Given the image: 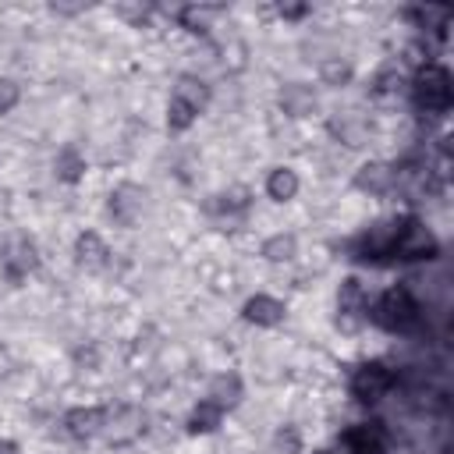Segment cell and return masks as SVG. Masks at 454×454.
I'll list each match as a JSON object with an SVG mask.
<instances>
[{
  "label": "cell",
  "mask_w": 454,
  "mask_h": 454,
  "mask_svg": "<svg viewBox=\"0 0 454 454\" xmlns=\"http://www.w3.org/2000/svg\"><path fill=\"white\" fill-rule=\"evenodd\" d=\"M365 319H372L380 330L387 333H408L419 323V301L411 298L408 287H387L365 312Z\"/></svg>",
  "instance_id": "cell-1"
},
{
  "label": "cell",
  "mask_w": 454,
  "mask_h": 454,
  "mask_svg": "<svg viewBox=\"0 0 454 454\" xmlns=\"http://www.w3.org/2000/svg\"><path fill=\"white\" fill-rule=\"evenodd\" d=\"M411 99L426 114H447L454 89H450V71L440 64H422L411 78Z\"/></svg>",
  "instance_id": "cell-2"
},
{
  "label": "cell",
  "mask_w": 454,
  "mask_h": 454,
  "mask_svg": "<svg viewBox=\"0 0 454 454\" xmlns=\"http://www.w3.org/2000/svg\"><path fill=\"white\" fill-rule=\"evenodd\" d=\"M436 255H440L436 234H433L419 216H401L394 259H401V262H419V259H436Z\"/></svg>",
  "instance_id": "cell-3"
},
{
  "label": "cell",
  "mask_w": 454,
  "mask_h": 454,
  "mask_svg": "<svg viewBox=\"0 0 454 454\" xmlns=\"http://www.w3.org/2000/svg\"><path fill=\"white\" fill-rule=\"evenodd\" d=\"M39 270V245L28 234H11L0 248V273L18 287Z\"/></svg>",
  "instance_id": "cell-4"
},
{
  "label": "cell",
  "mask_w": 454,
  "mask_h": 454,
  "mask_svg": "<svg viewBox=\"0 0 454 454\" xmlns=\"http://www.w3.org/2000/svg\"><path fill=\"white\" fill-rule=\"evenodd\" d=\"M390 387H394V369L387 362H362V365H355V372L348 380L351 397L362 401V404L383 401L390 394Z\"/></svg>",
  "instance_id": "cell-5"
},
{
  "label": "cell",
  "mask_w": 454,
  "mask_h": 454,
  "mask_svg": "<svg viewBox=\"0 0 454 454\" xmlns=\"http://www.w3.org/2000/svg\"><path fill=\"white\" fill-rule=\"evenodd\" d=\"M145 433V411L138 404H117L106 408V422H103V443L106 447H128Z\"/></svg>",
  "instance_id": "cell-6"
},
{
  "label": "cell",
  "mask_w": 454,
  "mask_h": 454,
  "mask_svg": "<svg viewBox=\"0 0 454 454\" xmlns=\"http://www.w3.org/2000/svg\"><path fill=\"white\" fill-rule=\"evenodd\" d=\"M145 202H149V192H145L142 184L121 181V184H114L110 195H106V213H110V220H114L117 227H135V223L142 220V213H145Z\"/></svg>",
  "instance_id": "cell-7"
},
{
  "label": "cell",
  "mask_w": 454,
  "mask_h": 454,
  "mask_svg": "<svg viewBox=\"0 0 454 454\" xmlns=\"http://www.w3.org/2000/svg\"><path fill=\"white\" fill-rule=\"evenodd\" d=\"M397 231H401V216H387V220H376L372 227H365V231L355 238V252H358V259H369V262L394 259Z\"/></svg>",
  "instance_id": "cell-8"
},
{
  "label": "cell",
  "mask_w": 454,
  "mask_h": 454,
  "mask_svg": "<svg viewBox=\"0 0 454 454\" xmlns=\"http://www.w3.org/2000/svg\"><path fill=\"white\" fill-rule=\"evenodd\" d=\"M340 454H387V436L376 422H355L337 436Z\"/></svg>",
  "instance_id": "cell-9"
},
{
  "label": "cell",
  "mask_w": 454,
  "mask_h": 454,
  "mask_svg": "<svg viewBox=\"0 0 454 454\" xmlns=\"http://www.w3.org/2000/svg\"><path fill=\"white\" fill-rule=\"evenodd\" d=\"M103 422H106V408L103 404H78V408H67L64 419H60L64 433L71 440H78V443L99 436L103 433Z\"/></svg>",
  "instance_id": "cell-10"
},
{
  "label": "cell",
  "mask_w": 454,
  "mask_h": 454,
  "mask_svg": "<svg viewBox=\"0 0 454 454\" xmlns=\"http://www.w3.org/2000/svg\"><path fill=\"white\" fill-rule=\"evenodd\" d=\"M351 184H355L362 195H390L394 184H397V167L387 163V160H365V163L355 170Z\"/></svg>",
  "instance_id": "cell-11"
},
{
  "label": "cell",
  "mask_w": 454,
  "mask_h": 454,
  "mask_svg": "<svg viewBox=\"0 0 454 454\" xmlns=\"http://www.w3.org/2000/svg\"><path fill=\"white\" fill-rule=\"evenodd\" d=\"M365 312H369V301H365V291L355 277L340 280V291H337V326L340 330H355L365 323Z\"/></svg>",
  "instance_id": "cell-12"
},
{
  "label": "cell",
  "mask_w": 454,
  "mask_h": 454,
  "mask_svg": "<svg viewBox=\"0 0 454 454\" xmlns=\"http://www.w3.org/2000/svg\"><path fill=\"white\" fill-rule=\"evenodd\" d=\"M277 103L287 117L301 121V117H312L319 110V92L309 85V82H287L280 92H277Z\"/></svg>",
  "instance_id": "cell-13"
},
{
  "label": "cell",
  "mask_w": 454,
  "mask_h": 454,
  "mask_svg": "<svg viewBox=\"0 0 454 454\" xmlns=\"http://www.w3.org/2000/svg\"><path fill=\"white\" fill-rule=\"evenodd\" d=\"M209 99H213V89H209L199 74H177L174 92H170V103H177V106L192 110L195 117H202L206 106H209Z\"/></svg>",
  "instance_id": "cell-14"
},
{
  "label": "cell",
  "mask_w": 454,
  "mask_h": 454,
  "mask_svg": "<svg viewBox=\"0 0 454 454\" xmlns=\"http://www.w3.org/2000/svg\"><path fill=\"white\" fill-rule=\"evenodd\" d=\"M241 397H245V380H241L238 372H231V369L216 372V376L206 383V401H213L223 415L234 411V408L241 404Z\"/></svg>",
  "instance_id": "cell-15"
},
{
  "label": "cell",
  "mask_w": 454,
  "mask_h": 454,
  "mask_svg": "<svg viewBox=\"0 0 454 454\" xmlns=\"http://www.w3.org/2000/svg\"><path fill=\"white\" fill-rule=\"evenodd\" d=\"M241 319L252 323V326H280L287 319V305L273 294H252L245 305H241Z\"/></svg>",
  "instance_id": "cell-16"
},
{
  "label": "cell",
  "mask_w": 454,
  "mask_h": 454,
  "mask_svg": "<svg viewBox=\"0 0 454 454\" xmlns=\"http://www.w3.org/2000/svg\"><path fill=\"white\" fill-rule=\"evenodd\" d=\"M248 202H252V192H248L245 184H234V188H223V192L209 195L202 209H206V216L231 220V216H241V213L248 209Z\"/></svg>",
  "instance_id": "cell-17"
},
{
  "label": "cell",
  "mask_w": 454,
  "mask_h": 454,
  "mask_svg": "<svg viewBox=\"0 0 454 454\" xmlns=\"http://www.w3.org/2000/svg\"><path fill=\"white\" fill-rule=\"evenodd\" d=\"M74 262L82 270H103L110 262V245L103 241V234L96 231H82L74 238Z\"/></svg>",
  "instance_id": "cell-18"
},
{
  "label": "cell",
  "mask_w": 454,
  "mask_h": 454,
  "mask_svg": "<svg viewBox=\"0 0 454 454\" xmlns=\"http://www.w3.org/2000/svg\"><path fill=\"white\" fill-rule=\"evenodd\" d=\"M85 170H89L85 153H82L74 142H67V145L57 149V156H53V177H57L60 184H78V181L85 177Z\"/></svg>",
  "instance_id": "cell-19"
},
{
  "label": "cell",
  "mask_w": 454,
  "mask_h": 454,
  "mask_svg": "<svg viewBox=\"0 0 454 454\" xmlns=\"http://www.w3.org/2000/svg\"><path fill=\"white\" fill-rule=\"evenodd\" d=\"M220 14H223V7H216V4H184L177 11V25L188 28V32H195V35H206L209 28H216V18Z\"/></svg>",
  "instance_id": "cell-20"
},
{
  "label": "cell",
  "mask_w": 454,
  "mask_h": 454,
  "mask_svg": "<svg viewBox=\"0 0 454 454\" xmlns=\"http://www.w3.org/2000/svg\"><path fill=\"white\" fill-rule=\"evenodd\" d=\"M298 192H301V177L294 167H273L266 174V195L273 202H291Z\"/></svg>",
  "instance_id": "cell-21"
},
{
  "label": "cell",
  "mask_w": 454,
  "mask_h": 454,
  "mask_svg": "<svg viewBox=\"0 0 454 454\" xmlns=\"http://www.w3.org/2000/svg\"><path fill=\"white\" fill-rule=\"evenodd\" d=\"M223 426V411L213 404V401H199L192 411H188V419H184V429L192 433V436H209V433H216Z\"/></svg>",
  "instance_id": "cell-22"
},
{
  "label": "cell",
  "mask_w": 454,
  "mask_h": 454,
  "mask_svg": "<svg viewBox=\"0 0 454 454\" xmlns=\"http://www.w3.org/2000/svg\"><path fill=\"white\" fill-rule=\"evenodd\" d=\"M259 255H262L266 262H291V259L298 255V238H294L291 231H277V234H270V238L259 245Z\"/></svg>",
  "instance_id": "cell-23"
},
{
  "label": "cell",
  "mask_w": 454,
  "mask_h": 454,
  "mask_svg": "<svg viewBox=\"0 0 454 454\" xmlns=\"http://www.w3.org/2000/svg\"><path fill=\"white\" fill-rule=\"evenodd\" d=\"M351 78H355V67H351L348 57H326V60L319 64V82L330 85V89H340V85H348Z\"/></svg>",
  "instance_id": "cell-24"
},
{
  "label": "cell",
  "mask_w": 454,
  "mask_h": 454,
  "mask_svg": "<svg viewBox=\"0 0 454 454\" xmlns=\"http://www.w3.org/2000/svg\"><path fill=\"white\" fill-rule=\"evenodd\" d=\"M330 131L344 142V145H362L365 142V121L355 117V114H340L330 121Z\"/></svg>",
  "instance_id": "cell-25"
},
{
  "label": "cell",
  "mask_w": 454,
  "mask_h": 454,
  "mask_svg": "<svg viewBox=\"0 0 454 454\" xmlns=\"http://www.w3.org/2000/svg\"><path fill=\"white\" fill-rule=\"evenodd\" d=\"M71 358H74V365H78V369L96 372V369L103 365V348H99L96 340H85V344H78V348L71 351Z\"/></svg>",
  "instance_id": "cell-26"
},
{
  "label": "cell",
  "mask_w": 454,
  "mask_h": 454,
  "mask_svg": "<svg viewBox=\"0 0 454 454\" xmlns=\"http://www.w3.org/2000/svg\"><path fill=\"white\" fill-rule=\"evenodd\" d=\"M273 447H277V454H301L305 450V443H301V433H298V426H280L277 429V436H273Z\"/></svg>",
  "instance_id": "cell-27"
},
{
  "label": "cell",
  "mask_w": 454,
  "mask_h": 454,
  "mask_svg": "<svg viewBox=\"0 0 454 454\" xmlns=\"http://www.w3.org/2000/svg\"><path fill=\"white\" fill-rule=\"evenodd\" d=\"M114 14H117L121 21H128V25H135V28H142V25L149 21V14H153V7H149V4H117V7H114Z\"/></svg>",
  "instance_id": "cell-28"
},
{
  "label": "cell",
  "mask_w": 454,
  "mask_h": 454,
  "mask_svg": "<svg viewBox=\"0 0 454 454\" xmlns=\"http://www.w3.org/2000/svg\"><path fill=\"white\" fill-rule=\"evenodd\" d=\"M21 103V85L11 74H0V114H11Z\"/></svg>",
  "instance_id": "cell-29"
},
{
  "label": "cell",
  "mask_w": 454,
  "mask_h": 454,
  "mask_svg": "<svg viewBox=\"0 0 454 454\" xmlns=\"http://www.w3.org/2000/svg\"><path fill=\"white\" fill-rule=\"evenodd\" d=\"M277 11H280V18H284V21H301L312 7H309V4H280Z\"/></svg>",
  "instance_id": "cell-30"
},
{
  "label": "cell",
  "mask_w": 454,
  "mask_h": 454,
  "mask_svg": "<svg viewBox=\"0 0 454 454\" xmlns=\"http://www.w3.org/2000/svg\"><path fill=\"white\" fill-rule=\"evenodd\" d=\"M50 11H53V14L71 18V14H82V11H85V4H60V0H53V4H50Z\"/></svg>",
  "instance_id": "cell-31"
},
{
  "label": "cell",
  "mask_w": 454,
  "mask_h": 454,
  "mask_svg": "<svg viewBox=\"0 0 454 454\" xmlns=\"http://www.w3.org/2000/svg\"><path fill=\"white\" fill-rule=\"evenodd\" d=\"M0 454H21V443L11 436H0Z\"/></svg>",
  "instance_id": "cell-32"
},
{
  "label": "cell",
  "mask_w": 454,
  "mask_h": 454,
  "mask_svg": "<svg viewBox=\"0 0 454 454\" xmlns=\"http://www.w3.org/2000/svg\"><path fill=\"white\" fill-rule=\"evenodd\" d=\"M7 213H11V188L0 184V216H7Z\"/></svg>",
  "instance_id": "cell-33"
}]
</instances>
